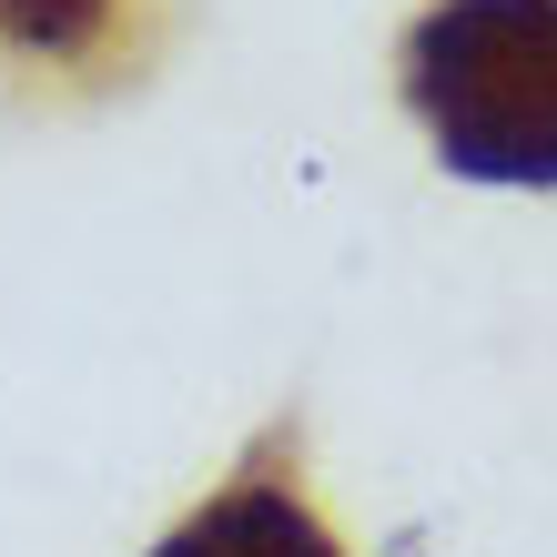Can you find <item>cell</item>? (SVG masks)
I'll return each mask as SVG.
<instances>
[{
	"mask_svg": "<svg viewBox=\"0 0 557 557\" xmlns=\"http://www.w3.org/2000/svg\"><path fill=\"white\" fill-rule=\"evenodd\" d=\"M162 51V0H0V91L91 102Z\"/></svg>",
	"mask_w": 557,
	"mask_h": 557,
	"instance_id": "obj_2",
	"label": "cell"
},
{
	"mask_svg": "<svg viewBox=\"0 0 557 557\" xmlns=\"http://www.w3.org/2000/svg\"><path fill=\"white\" fill-rule=\"evenodd\" d=\"M152 557H345L335 528H324V517L305 507V486H294V425H264V436L244 446V467L223 476Z\"/></svg>",
	"mask_w": 557,
	"mask_h": 557,
	"instance_id": "obj_3",
	"label": "cell"
},
{
	"mask_svg": "<svg viewBox=\"0 0 557 557\" xmlns=\"http://www.w3.org/2000/svg\"><path fill=\"white\" fill-rule=\"evenodd\" d=\"M406 112L476 183H557V0H436L406 30Z\"/></svg>",
	"mask_w": 557,
	"mask_h": 557,
	"instance_id": "obj_1",
	"label": "cell"
}]
</instances>
